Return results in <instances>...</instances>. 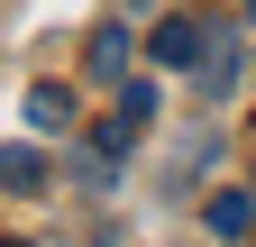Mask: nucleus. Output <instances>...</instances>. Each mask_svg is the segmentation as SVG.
I'll return each mask as SVG.
<instances>
[{"instance_id":"f257e3e1","label":"nucleus","mask_w":256,"mask_h":247,"mask_svg":"<svg viewBox=\"0 0 256 247\" xmlns=\"http://www.w3.org/2000/svg\"><path fill=\"white\" fill-rule=\"evenodd\" d=\"M202 46H220V37H202V18H156V37H146V55L156 64H202Z\"/></svg>"},{"instance_id":"f03ea898","label":"nucleus","mask_w":256,"mask_h":247,"mask_svg":"<svg viewBox=\"0 0 256 247\" xmlns=\"http://www.w3.org/2000/svg\"><path fill=\"white\" fill-rule=\"evenodd\" d=\"M28 128H74V92H55V82H28Z\"/></svg>"},{"instance_id":"7ed1b4c3","label":"nucleus","mask_w":256,"mask_h":247,"mask_svg":"<svg viewBox=\"0 0 256 247\" xmlns=\"http://www.w3.org/2000/svg\"><path fill=\"white\" fill-rule=\"evenodd\" d=\"M0 174H10V192H37V183H46V156L28 138H10V146H0Z\"/></svg>"},{"instance_id":"20e7f679","label":"nucleus","mask_w":256,"mask_h":247,"mask_svg":"<svg viewBox=\"0 0 256 247\" xmlns=\"http://www.w3.org/2000/svg\"><path fill=\"white\" fill-rule=\"evenodd\" d=\"M92 74H101V82H128V28H101V37H92Z\"/></svg>"},{"instance_id":"39448f33","label":"nucleus","mask_w":256,"mask_h":247,"mask_svg":"<svg viewBox=\"0 0 256 247\" xmlns=\"http://www.w3.org/2000/svg\"><path fill=\"white\" fill-rule=\"evenodd\" d=\"M210 229H220V238H247V229H256V202H247V192H210Z\"/></svg>"},{"instance_id":"423d86ee","label":"nucleus","mask_w":256,"mask_h":247,"mask_svg":"<svg viewBox=\"0 0 256 247\" xmlns=\"http://www.w3.org/2000/svg\"><path fill=\"white\" fill-rule=\"evenodd\" d=\"M247 18H256V0H247Z\"/></svg>"}]
</instances>
